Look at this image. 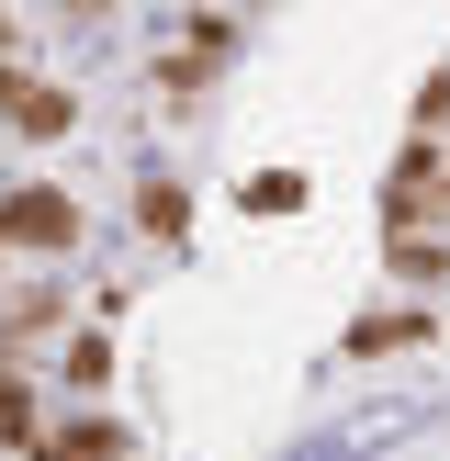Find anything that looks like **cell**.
Masks as SVG:
<instances>
[{
    "mask_svg": "<svg viewBox=\"0 0 450 461\" xmlns=\"http://www.w3.org/2000/svg\"><path fill=\"white\" fill-rule=\"evenodd\" d=\"M0 270H12V248H0Z\"/></svg>",
    "mask_w": 450,
    "mask_h": 461,
    "instance_id": "obj_12",
    "label": "cell"
},
{
    "mask_svg": "<svg viewBox=\"0 0 450 461\" xmlns=\"http://www.w3.org/2000/svg\"><path fill=\"white\" fill-rule=\"evenodd\" d=\"M45 383H57V394H79V405H90V394H102V383H112V338H102V327H79V338H68L57 360H45Z\"/></svg>",
    "mask_w": 450,
    "mask_h": 461,
    "instance_id": "obj_7",
    "label": "cell"
},
{
    "mask_svg": "<svg viewBox=\"0 0 450 461\" xmlns=\"http://www.w3.org/2000/svg\"><path fill=\"white\" fill-rule=\"evenodd\" d=\"M68 327V282H12L0 293V360H22V372H45V338Z\"/></svg>",
    "mask_w": 450,
    "mask_h": 461,
    "instance_id": "obj_3",
    "label": "cell"
},
{
    "mask_svg": "<svg viewBox=\"0 0 450 461\" xmlns=\"http://www.w3.org/2000/svg\"><path fill=\"white\" fill-rule=\"evenodd\" d=\"M0 248L12 259H68L79 248V192L68 180H0Z\"/></svg>",
    "mask_w": 450,
    "mask_h": 461,
    "instance_id": "obj_1",
    "label": "cell"
},
{
    "mask_svg": "<svg viewBox=\"0 0 450 461\" xmlns=\"http://www.w3.org/2000/svg\"><path fill=\"white\" fill-rule=\"evenodd\" d=\"M0 124H12L22 147H57V135L79 124V90H57V79H34V68H0Z\"/></svg>",
    "mask_w": 450,
    "mask_h": 461,
    "instance_id": "obj_2",
    "label": "cell"
},
{
    "mask_svg": "<svg viewBox=\"0 0 450 461\" xmlns=\"http://www.w3.org/2000/svg\"><path fill=\"white\" fill-rule=\"evenodd\" d=\"M135 225H147V237H169V248H180V237H192V192H180V180H158V169H147V180H135Z\"/></svg>",
    "mask_w": 450,
    "mask_h": 461,
    "instance_id": "obj_9",
    "label": "cell"
},
{
    "mask_svg": "<svg viewBox=\"0 0 450 461\" xmlns=\"http://www.w3.org/2000/svg\"><path fill=\"white\" fill-rule=\"evenodd\" d=\"M304 203H315V180H304V169H248V180H237V214H259V225L304 214Z\"/></svg>",
    "mask_w": 450,
    "mask_h": 461,
    "instance_id": "obj_8",
    "label": "cell"
},
{
    "mask_svg": "<svg viewBox=\"0 0 450 461\" xmlns=\"http://www.w3.org/2000/svg\"><path fill=\"white\" fill-rule=\"evenodd\" d=\"M382 270L394 282H450V237H382Z\"/></svg>",
    "mask_w": 450,
    "mask_h": 461,
    "instance_id": "obj_10",
    "label": "cell"
},
{
    "mask_svg": "<svg viewBox=\"0 0 450 461\" xmlns=\"http://www.w3.org/2000/svg\"><path fill=\"white\" fill-rule=\"evenodd\" d=\"M45 394H57L45 372H22V360H0V450H22V461H34V439L57 428V405H45Z\"/></svg>",
    "mask_w": 450,
    "mask_h": 461,
    "instance_id": "obj_5",
    "label": "cell"
},
{
    "mask_svg": "<svg viewBox=\"0 0 450 461\" xmlns=\"http://www.w3.org/2000/svg\"><path fill=\"white\" fill-rule=\"evenodd\" d=\"M428 338H439V315H428V304H372V315H349L338 349H349V360H394V349H428Z\"/></svg>",
    "mask_w": 450,
    "mask_h": 461,
    "instance_id": "obj_6",
    "label": "cell"
},
{
    "mask_svg": "<svg viewBox=\"0 0 450 461\" xmlns=\"http://www.w3.org/2000/svg\"><path fill=\"white\" fill-rule=\"evenodd\" d=\"M405 124H417V135H428V147H450V68H439V79H428V90H417V113H405Z\"/></svg>",
    "mask_w": 450,
    "mask_h": 461,
    "instance_id": "obj_11",
    "label": "cell"
},
{
    "mask_svg": "<svg viewBox=\"0 0 450 461\" xmlns=\"http://www.w3.org/2000/svg\"><path fill=\"white\" fill-rule=\"evenodd\" d=\"M124 450H135V428L102 417V405H57V428L34 439V461H124Z\"/></svg>",
    "mask_w": 450,
    "mask_h": 461,
    "instance_id": "obj_4",
    "label": "cell"
}]
</instances>
